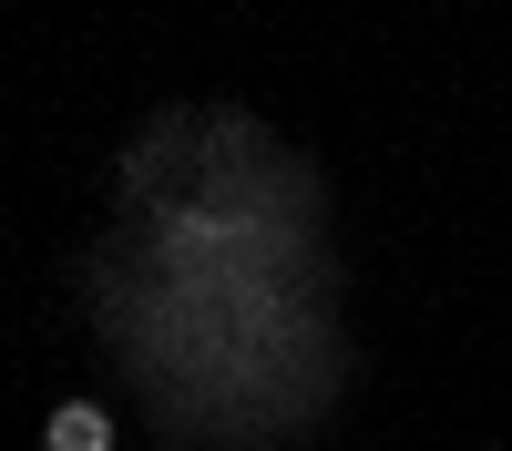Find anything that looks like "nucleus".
<instances>
[{"instance_id":"obj_1","label":"nucleus","mask_w":512,"mask_h":451,"mask_svg":"<svg viewBox=\"0 0 512 451\" xmlns=\"http://www.w3.org/2000/svg\"><path fill=\"white\" fill-rule=\"evenodd\" d=\"M123 431H113V410L103 400H62L52 421H41V451H113Z\"/></svg>"}]
</instances>
